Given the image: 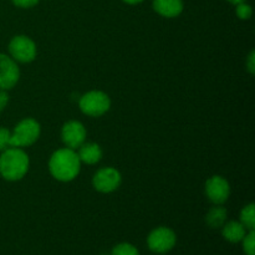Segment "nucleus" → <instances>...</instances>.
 I'll return each instance as SVG.
<instances>
[{"instance_id": "obj_19", "label": "nucleus", "mask_w": 255, "mask_h": 255, "mask_svg": "<svg viewBox=\"0 0 255 255\" xmlns=\"http://www.w3.org/2000/svg\"><path fill=\"white\" fill-rule=\"evenodd\" d=\"M10 137H11V131L5 127H0V152L10 147Z\"/></svg>"}, {"instance_id": "obj_7", "label": "nucleus", "mask_w": 255, "mask_h": 255, "mask_svg": "<svg viewBox=\"0 0 255 255\" xmlns=\"http://www.w3.org/2000/svg\"><path fill=\"white\" fill-rule=\"evenodd\" d=\"M122 183L121 173L114 167H105L99 169L92 178L95 189L101 193H111L119 189Z\"/></svg>"}, {"instance_id": "obj_22", "label": "nucleus", "mask_w": 255, "mask_h": 255, "mask_svg": "<svg viewBox=\"0 0 255 255\" xmlns=\"http://www.w3.org/2000/svg\"><path fill=\"white\" fill-rule=\"evenodd\" d=\"M247 67H248V71L251 74L255 72V52L252 51L248 56V61H247Z\"/></svg>"}, {"instance_id": "obj_11", "label": "nucleus", "mask_w": 255, "mask_h": 255, "mask_svg": "<svg viewBox=\"0 0 255 255\" xmlns=\"http://www.w3.org/2000/svg\"><path fill=\"white\" fill-rule=\"evenodd\" d=\"M153 10L163 17H177L183 11V0H153Z\"/></svg>"}, {"instance_id": "obj_24", "label": "nucleus", "mask_w": 255, "mask_h": 255, "mask_svg": "<svg viewBox=\"0 0 255 255\" xmlns=\"http://www.w3.org/2000/svg\"><path fill=\"white\" fill-rule=\"evenodd\" d=\"M227 1H229L231 4H233V5H237V4H241V2H244L246 0H227Z\"/></svg>"}, {"instance_id": "obj_5", "label": "nucleus", "mask_w": 255, "mask_h": 255, "mask_svg": "<svg viewBox=\"0 0 255 255\" xmlns=\"http://www.w3.org/2000/svg\"><path fill=\"white\" fill-rule=\"evenodd\" d=\"M177 236L168 227H158L147 237V246L149 251L156 254H166L174 248Z\"/></svg>"}, {"instance_id": "obj_2", "label": "nucleus", "mask_w": 255, "mask_h": 255, "mask_svg": "<svg viewBox=\"0 0 255 255\" xmlns=\"http://www.w3.org/2000/svg\"><path fill=\"white\" fill-rule=\"evenodd\" d=\"M30 161L26 152L19 147H9L0 156V176L10 182L24 178L29 171Z\"/></svg>"}, {"instance_id": "obj_23", "label": "nucleus", "mask_w": 255, "mask_h": 255, "mask_svg": "<svg viewBox=\"0 0 255 255\" xmlns=\"http://www.w3.org/2000/svg\"><path fill=\"white\" fill-rule=\"evenodd\" d=\"M122 1H125L126 4H129V5H136V4H139V2H142L143 0H122Z\"/></svg>"}, {"instance_id": "obj_3", "label": "nucleus", "mask_w": 255, "mask_h": 255, "mask_svg": "<svg viewBox=\"0 0 255 255\" xmlns=\"http://www.w3.org/2000/svg\"><path fill=\"white\" fill-rule=\"evenodd\" d=\"M41 133L40 124L34 119H24L14 127L10 137V147H27L34 144Z\"/></svg>"}, {"instance_id": "obj_20", "label": "nucleus", "mask_w": 255, "mask_h": 255, "mask_svg": "<svg viewBox=\"0 0 255 255\" xmlns=\"http://www.w3.org/2000/svg\"><path fill=\"white\" fill-rule=\"evenodd\" d=\"M11 1L15 6L22 7V9H29V7H32L39 4L40 0H11Z\"/></svg>"}, {"instance_id": "obj_12", "label": "nucleus", "mask_w": 255, "mask_h": 255, "mask_svg": "<svg viewBox=\"0 0 255 255\" xmlns=\"http://www.w3.org/2000/svg\"><path fill=\"white\" fill-rule=\"evenodd\" d=\"M77 149H79L77 156H79L81 163L96 164L101 161L102 149L97 143H94V142H84Z\"/></svg>"}, {"instance_id": "obj_15", "label": "nucleus", "mask_w": 255, "mask_h": 255, "mask_svg": "<svg viewBox=\"0 0 255 255\" xmlns=\"http://www.w3.org/2000/svg\"><path fill=\"white\" fill-rule=\"evenodd\" d=\"M241 223L247 231H254L255 228V207L253 203L244 207L241 212Z\"/></svg>"}, {"instance_id": "obj_21", "label": "nucleus", "mask_w": 255, "mask_h": 255, "mask_svg": "<svg viewBox=\"0 0 255 255\" xmlns=\"http://www.w3.org/2000/svg\"><path fill=\"white\" fill-rule=\"evenodd\" d=\"M7 102H9V95L5 90L0 89V112L6 107Z\"/></svg>"}, {"instance_id": "obj_1", "label": "nucleus", "mask_w": 255, "mask_h": 255, "mask_svg": "<svg viewBox=\"0 0 255 255\" xmlns=\"http://www.w3.org/2000/svg\"><path fill=\"white\" fill-rule=\"evenodd\" d=\"M81 169L77 152L71 148H60L51 154L49 161V171L55 179L60 182H71L79 176Z\"/></svg>"}, {"instance_id": "obj_18", "label": "nucleus", "mask_w": 255, "mask_h": 255, "mask_svg": "<svg viewBox=\"0 0 255 255\" xmlns=\"http://www.w3.org/2000/svg\"><path fill=\"white\" fill-rule=\"evenodd\" d=\"M236 14L241 20H249L253 15V7L248 2H241L236 5Z\"/></svg>"}, {"instance_id": "obj_8", "label": "nucleus", "mask_w": 255, "mask_h": 255, "mask_svg": "<svg viewBox=\"0 0 255 255\" xmlns=\"http://www.w3.org/2000/svg\"><path fill=\"white\" fill-rule=\"evenodd\" d=\"M20 79V70L11 56L0 54V89L11 90Z\"/></svg>"}, {"instance_id": "obj_6", "label": "nucleus", "mask_w": 255, "mask_h": 255, "mask_svg": "<svg viewBox=\"0 0 255 255\" xmlns=\"http://www.w3.org/2000/svg\"><path fill=\"white\" fill-rule=\"evenodd\" d=\"M9 52L15 61L27 64L36 57V44L26 35H16L10 41Z\"/></svg>"}, {"instance_id": "obj_17", "label": "nucleus", "mask_w": 255, "mask_h": 255, "mask_svg": "<svg viewBox=\"0 0 255 255\" xmlns=\"http://www.w3.org/2000/svg\"><path fill=\"white\" fill-rule=\"evenodd\" d=\"M243 251L246 255H255V233L254 231H249L242 241Z\"/></svg>"}, {"instance_id": "obj_9", "label": "nucleus", "mask_w": 255, "mask_h": 255, "mask_svg": "<svg viewBox=\"0 0 255 255\" xmlns=\"http://www.w3.org/2000/svg\"><path fill=\"white\" fill-rule=\"evenodd\" d=\"M206 194L213 204H223L228 201L231 186L222 176H213L206 182Z\"/></svg>"}, {"instance_id": "obj_16", "label": "nucleus", "mask_w": 255, "mask_h": 255, "mask_svg": "<svg viewBox=\"0 0 255 255\" xmlns=\"http://www.w3.org/2000/svg\"><path fill=\"white\" fill-rule=\"evenodd\" d=\"M112 255H139L138 249L131 243H120L112 249Z\"/></svg>"}, {"instance_id": "obj_14", "label": "nucleus", "mask_w": 255, "mask_h": 255, "mask_svg": "<svg viewBox=\"0 0 255 255\" xmlns=\"http://www.w3.org/2000/svg\"><path fill=\"white\" fill-rule=\"evenodd\" d=\"M227 209L222 207V204H214L213 208L209 209L206 216V222L211 228H222L227 221Z\"/></svg>"}, {"instance_id": "obj_13", "label": "nucleus", "mask_w": 255, "mask_h": 255, "mask_svg": "<svg viewBox=\"0 0 255 255\" xmlns=\"http://www.w3.org/2000/svg\"><path fill=\"white\" fill-rule=\"evenodd\" d=\"M246 234L247 228L241 222L231 221L228 223H224V226L222 227V236L229 243H239V242L243 241Z\"/></svg>"}, {"instance_id": "obj_4", "label": "nucleus", "mask_w": 255, "mask_h": 255, "mask_svg": "<svg viewBox=\"0 0 255 255\" xmlns=\"http://www.w3.org/2000/svg\"><path fill=\"white\" fill-rule=\"evenodd\" d=\"M82 114L90 117H100L106 114L111 107V100L104 91L94 90L82 95L79 101Z\"/></svg>"}, {"instance_id": "obj_10", "label": "nucleus", "mask_w": 255, "mask_h": 255, "mask_svg": "<svg viewBox=\"0 0 255 255\" xmlns=\"http://www.w3.org/2000/svg\"><path fill=\"white\" fill-rule=\"evenodd\" d=\"M61 138L67 148L77 149L86 141V128L80 121L72 120L62 126Z\"/></svg>"}]
</instances>
